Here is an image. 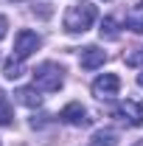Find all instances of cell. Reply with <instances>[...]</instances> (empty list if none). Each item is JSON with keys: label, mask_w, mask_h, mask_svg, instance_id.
Returning <instances> with one entry per match:
<instances>
[{"label": "cell", "mask_w": 143, "mask_h": 146, "mask_svg": "<svg viewBox=\"0 0 143 146\" xmlns=\"http://www.w3.org/2000/svg\"><path fill=\"white\" fill-rule=\"evenodd\" d=\"M95 17H98L95 6L90 0H79V3H73L70 9L65 11V28L70 34H84L90 25L95 23Z\"/></svg>", "instance_id": "cell-1"}, {"label": "cell", "mask_w": 143, "mask_h": 146, "mask_svg": "<svg viewBox=\"0 0 143 146\" xmlns=\"http://www.w3.org/2000/svg\"><path fill=\"white\" fill-rule=\"evenodd\" d=\"M34 73V87H39V90H48V93H54L62 87V82H65V76H62V68L59 65H54V62H42Z\"/></svg>", "instance_id": "cell-2"}, {"label": "cell", "mask_w": 143, "mask_h": 146, "mask_svg": "<svg viewBox=\"0 0 143 146\" xmlns=\"http://www.w3.org/2000/svg\"><path fill=\"white\" fill-rule=\"evenodd\" d=\"M112 115L121 118V121L129 124V127H140V124H143V101H132V98H126V101H121L118 107L112 110Z\"/></svg>", "instance_id": "cell-3"}, {"label": "cell", "mask_w": 143, "mask_h": 146, "mask_svg": "<svg viewBox=\"0 0 143 146\" xmlns=\"http://www.w3.org/2000/svg\"><path fill=\"white\" fill-rule=\"evenodd\" d=\"M42 45V39L34 34V31H28V28H23V31H17V36H14V56L17 59H28V56L34 54L36 48Z\"/></svg>", "instance_id": "cell-4"}, {"label": "cell", "mask_w": 143, "mask_h": 146, "mask_svg": "<svg viewBox=\"0 0 143 146\" xmlns=\"http://www.w3.org/2000/svg\"><path fill=\"white\" fill-rule=\"evenodd\" d=\"M118 90H121V79L115 73H104L93 82V96H98V98H112V96H118Z\"/></svg>", "instance_id": "cell-5"}, {"label": "cell", "mask_w": 143, "mask_h": 146, "mask_svg": "<svg viewBox=\"0 0 143 146\" xmlns=\"http://www.w3.org/2000/svg\"><path fill=\"white\" fill-rule=\"evenodd\" d=\"M59 118H62L65 124H70V127H84V124L90 121V118H87V110L81 107L79 101H70L68 107H62Z\"/></svg>", "instance_id": "cell-6"}, {"label": "cell", "mask_w": 143, "mask_h": 146, "mask_svg": "<svg viewBox=\"0 0 143 146\" xmlns=\"http://www.w3.org/2000/svg\"><path fill=\"white\" fill-rule=\"evenodd\" d=\"M104 59H107V54H104L101 48H95V45H87V48L81 51V56H79V62H81L84 70H95V68H101Z\"/></svg>", "instance_id": "cell-7"}, {"label": "cell", "mask_w": 143, "mask_h": 146, "mask_svg": "<svg viewBox=\"0 0 143 146\" xmlns=\"http://www.w3.org/2000/svg\"><path fill=\"white\" fill-rule=\"evenodd\" d=\"M126 25H129L135 34H143V3L140 0L132 3V9H129V14H126Z\"/></svg>", "instance_id": "cell-8"}, {"label": "cell", "mask_w": 143, "mask_h": 146, "mask_svg": "<svg viewBox=\"0 0 143 146\" xmlns=\"http://www.w3.org/2000/svg\"><path fill=\"white\" fill-rule=\"evenodd\" d=\"M90 146H118V132L115 129H95L90 138Z\"/></svg>", "instance_id": "cell-9"}, {"label": "cell", "mask_w": 143, "mask_h": 146, "mask_svg": "<svg viewBox=\"0 0 143 146\" xmlns=\"http://www.w3.org/2000/svg\"><path fill=\"white\" fill-rule=\"evenodd\" d=\"M14 96H17V101H20V104H25V107H39V104H42L39 87H20Z\"/></svg>", "instance_id": "cell-10"}, {"label": "cell", "mask_w": 143, "mask_h": 146, "mask_svg": "<svg viewBox=\"0 0 143 146\" xmlns=\"http://www.w3.org/2000/svg\"><path fill=\"white\" fill-rule=\"evenodd\" d=\"M23 73H25V68H23V59H17V56H11V59L3 65V76H6V79H11V82L20 79Z\"/></svg>", "instance_id": "cell-11"}, {"label": "cell", "mask_w": 143, "mask_h": 146, "mask_svg": "<svg viewBox=\"0 0 143 146\" xmlns=\"http://www.w3.org/2000/svg\"><path fill=\"white\" fill-rule=\"evenodd\" d=\"M98 31H101V39H118V23H115V17H104Z\"/></svg>", "instance_id": "cell-12"}, {"label": "cell", "mask_w": 143, "mask_h": 146, "mask_svg": "<svg viewBox=\"0 0 143 146\" xmlns=\"http://www.w3.org/2000/svg\"><path fill=\"white\" fill-rule=\"evenodd\" d=\"M0 124H3V127L11 124V107H9V101H6L3 93H0Z\"/></svg>", "instance_id": "cell-13"}, {"label": "cell", "mask_w": 143, "mask_h": 146, "mask_svg": "<svg viewBox=\"0 0 143 146\" xmlns=\"http://www.w3.org/2000/svg\"><path fill=\"white\" fill-rule=\"evenodd\" d=\"M140 62H143V48H138L135 54L126 56V65H140Z\"/></svg>", "instance_id": "cell-14"}, {"label": "cell", "mask_w": 143, "mask_h": 146, "mask_svg": "<svg viewBox=\"0 0 143 146\" xmlns=\"http://www.w3.org/2000/svg\"><path fill=\"white\" fill-rule=\"evenodd\" d=\"M6 31H9V20H6V17H0V39L6 36Z\"/></svg>", "instance_id": "cell-15"}, {"label": "cell", "mask_w": 143, "mask_h": 146, "mask_svg": "<svg viewBox=\"0 0 143 146\" xmlns=\"http://www.w3.org/2000/svg\"><path fill=\"white\" fill-rule=\"evenodd\" d=\"M138 84H140V87H143V70L138 73Z\"/></svg>", "instance_id": "cell-16"}, {"label": "cell", "mask_w": 143, "mask_h": 146, "mask_svg": "<svg viewBox=\"0 0 143 146\" xmlns=\"http://www.w3.org/2000/svg\"><path fill=\"white\" fill-rule=\"evenodd\" d=\"M135 146H143V141H140V143H135Z\"/></svg>", "instance_id": "cell-17"}]
</instances>
